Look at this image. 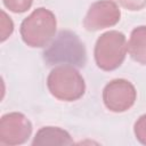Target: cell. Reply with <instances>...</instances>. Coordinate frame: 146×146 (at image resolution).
Here are the masks:
<instances>
[{
  "label": "cell",
  "mask_w": 146,
  "mask_h": 146,
  "mask_svg": "<svg viewBox=\"0 0 146 146\" xmlns=\"http://www.w3.org/2000/svg\"><path fill=\"white\" fill-rule=\"evenodd\" d=\"M133 132L136 139L140 144L146 145V114H143L137 119L133 125Z\"/></svg>",
  "instance_id": "8fae6325"
},
{
  "label": "cell",
  "mask_w": 146,
  "mask_h": 146,
  "mask_svg": "<svg viewBox=\"0 0 146 146\" xmlns=\"http://www.w3.org/2000/svg\"><path fill=\"white\" fill-rule=\"evenodd\" d=\"M32 133L31 121L19 112H10L0 119V144L7 146L22 145Z\"/></svg>",
  "instance_id": "8992f818"
},
{
  "label": "cell",
  "mask_w": 146,
  "mask_h": 146,
  "mask_svg": "<svg viewBox=\"0 0 146 146\" xmlns=\"http://www.w3.org/2000/svg\"><path fill=\"white\" fill-rule=\"evenodd\" d=\"M43 57L50 65L62 64L71 66H84L87 58L83 43L71 31H62L44 50Z\"/></svg>",
  "instance_id": "3957f363"
},
{
  "label": "cell",
  "mask_w": 146,
  "mask_h": 146,
  "mask_svg": "<svg viewBox=\"0 0 146 146\" xmlns=\"http://www.w3.org/2000/svg\"><path fill=\"white\" fill-rule=\"evenodd\" d=\"M137 99L135 86L125 79H114L103 90V102L107 110L123 113L130 110Z\"/></svg>",
  "instance_id": "5b68a950"
},
{
  "label": "cell",
  "mask_w": 146,
  "mask_h": 146,
  "mask_svg": "<svg viewBox=\"0 0 146 146\" xmlns=\"http://www.w3.org/2000/svg\"><path fill=\"white\" fill-rule=\"evenodd\" d=\"M57 21L55 14L43 7L34 9L21 24V36L32 48L46 47L55 36Z\"/></svg>",
  "instance_id": "6da1fadb"
},
{
  "label": "cell",
  "mask_w": 146,
  "mask_h": 146,
  "mask_svg": "<svg viewBox=\"0 0 146 146\" xmlns=\"http://www.w3.org/2000/svg\"><path fill=\"white\" fill-rule=\"evenodd\" d=\"M47 87L55 98L63 102L78 100L86 91V83L82 75L71 65L54 67L48 74Z\"/></svg>",
  "instance_id": "7a4b0ae2"
},
{
  "label": "cell",
  "mask_w": 146,
  "mask_h": 146,
  "mask_svg": "<svg viewBox=\"0 0 146 146\" xmlns=\"http://www.w3.org/2000/svg\"><path fill=\"white\" fill-rule=\"evenodd\" d=\"M121 10L113 0H99L94 2L84 18L83 26L87 31H99L106 27H112L119 23Z\"/></svg>",
  "instance_id": "52a82bcc"
},
{
  "label": "cell",
  "mask_w": 146,
  "mask_h": 146,
  "mask_svg": "<svg viewBox=\"0 0 146 146\" xmlns=\"http://www.w3.org/2000/svg\"><path fill=\"white\" fill-rule=\"evenodd\" d=\"M127 51L128 43L125 35L120 31H107L96 41L94 50L95 62L103 71H114L124 62Z\"/></svg>",
  "instance_id": "277c9868"
},
{
  "label": "cell",
  "mask_w": 146,
  "mask_h": 146,
  "mask_svg": "<svg viewBox=\"0 0 146 146\" xmlns=\"http://www.w3.org/2000/svg\"><path fill=\"white\" fill-rule=\"evenodd\" d=\"M13 31H14V23H13L11 18L3 10H1V31H0L1 42L6 41L9 38V35L13 33Z\"/></svg>",
  "instance_id": "7c38bea8"
},
{
  "label": "cell",
  "mask_w": 146,
  "mask_h": 146,
  "mask_svg": "<svg viewBox=\"0 0 146 146\" xmlns=\"http://www.w3.org/2000/svg\"><path fill=\"white\" fill-rule=\"evenodd\" d=\"M113 1L130 11L140 10L146 6V0H113Z\"/></svg>",
  "instance_id": "4fadbf2b"
},
{
  "label": "cell",
  "mask_w": 146,
  "mask_h": 146,
  "mask_svg": "<svg viewBox=\"0 0 146 146\" xmlns=\"http://www.w3.org/2000/svg\"><path fill=\"white\" fill-rule=\"evenodd\" d=\"M6 8L16 14H22L29 10L33 3V0H2Z\"/></svg>",
  "instance_id": "30bf717a"
},
{
  "label": "cell",
  "mask_w": 146,
  "mask_h": 146,
  "mask_svg": "<svg viewBox=\"0 0 146 146\" xmlns=\"http://www.w3.org/2000/svg\"><path fill=\"white\" fill-rule=\"evenodd\" d=\"M128 52L135 62L141 65H146V26L145 25L137 26L131 31L128 42Z\"/></svg>",
  "instance_id": "9c48e42d"
},
{
  "label": "cell",
  "mask_w": 146,
  "mask_h": 146,
  "mask_svg": "<svg viewBox=\"0 0 146 146\" xmlns=\"http://www.w3.org/2000/svg\"><path fill=\"white\" fill-rule=\"evenodd\" d=\"M74 141L71 135L59 127H43L35 133L32 145L44 146V145H72Z\"/></svg>",
  "instance_id": "ba28073f"
}]
</instances>
